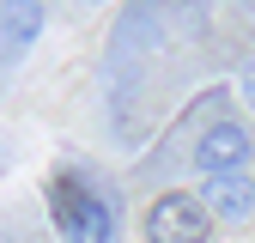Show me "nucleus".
I'll return each instance as SVG.
<instances>
[{"mask_svg":"<svg viewBox=\"0 0 255 243\" xmlns=\"http://www.w3.org/2000/svg\"><path fill=\"white\" fill-rule=\"evenodd\" d=\"M249 158H255V134L243 128V122H213V128H201V140H195V170L201 176H225V170H249Z\"/></svg>","mask_w":255,"mask_h":243,"instance_id":"obj_3","label":"nucleus"},{"mask_svg":"<svg viewBox=\"0 0 255 243\" xmlns=\"http://www.w3.org/2000/svg\"><path fill=\"white\" fill-rule=\"evenodd\" d=\"M37 37H43V0H0V67L24 61Z\"/></svg>","mask_w":255,"mask_h":243,"instance_id":"obj_5","label":"nucleus"},{"mask_svg":"<svg viewBox=\"0 0 255 243\" xmlns=\"http://www.w3.org/2000/svg\"><path fill=\"white\" fill-rule=\"evenodd\" d=\"M237 98L255 110V67H243V79H237Z\"/></svg>","mask_w":255,"mask_h":243,"instance_id":"obj_6","label":"nucleus"},{"mask_svg":"<svg viewBox=\"0 0 255 243\" xmlns=\"http://www.w3.org/2000/svg\"><path fill=\"white\" fill-rule=\"evenodd\" d=\"M201 207L213 213V225H243L255 219V176L249 170H225L201 182Z\"/></svg>","mask_w":255,"mask_h":243,"instance_id":"obj_4","label":"nucleus"},{"mask_svg":"<svg viewBox=\"0 0 255 243\" xmlns=\"http://www.w3.org/2000/svg\"><path fill=\"white\" fill-rule=\"evenodd\" d=\"M146 243H207L213 237V213L201 207V195L188 189H164L146 207Z\"/></svg>","mask_w":255,"mask_h":243,"instance_id":"obj_2","label":"nucleus"},{"mask_svg":"<svg viewBox=\"0 0 255 243\" xmlns=\"http://www.w3.org/2000/svg\"><path fill=\"white\" fill-rule=\"evenodd\" d=\"M49 219L61 243H116L122 237V201L85 170H55L49 176Z\"/></svg>","mask_w":255,"mask_h":243,"instance_id":"obj_1","label":"nucleus"}]
</instances>
